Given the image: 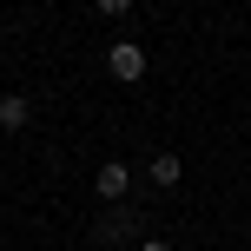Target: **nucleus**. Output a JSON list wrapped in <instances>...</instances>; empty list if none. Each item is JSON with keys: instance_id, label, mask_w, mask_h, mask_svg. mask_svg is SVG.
<instances>
[{"instance_id": "nucleus-1", "label": "nucleus", "mask_w": 251, "mask_h": 251, "mask_svg": "<svg viewBox=\"0 0 251 251\" xmlns=\"http://www.w3.org/2000/svg\"><path fill=\"white\" fill-rule=\"evenodd\" d=\"M106 73H113L119 86L146 79V47H139V40H113V53H106Z\"/></svg>"}, {"instance_id": "nucleus-2", "label": "nucleus", "mask_w": 251, "mask_h": 251, "mask_svg": "<svg viewBox=\"0 0 251 251\" xmlns=\"http://www.w3.org/2000/svg\"><path fill=\"white\" fill-rule=\"evenodd\" d=\"M126 192H132V165H119V159H106L100 172H93V199H106V205H119Z\"/></svg>"}, {"instance_id": "nucleus-6", "label": "nucleus", "mask_w": 251, "mask_h": 251, "mask_svg": "<svg viewBox=\"0 0 251 251\" xmlns=\"http://www.w3.org/2000/svg\"><path fill=\"white\" fill-rule=\"evenodd\" d=\"M139 251H172V245H165V238H139Z\"/></svg>"}, {"instance_id": "nucleus-4", "label": "nucleus", "mask_w": 251, "mask_h": 251, "mask_svg": "<svg viewBox=\"0 0 251 251\" xmlns=\"http://www.w3.org/2000/svg\"><path fill=\"white\" fill-rule=\"evenodd\" d=\"M152 185H178V172H185V165H178V152H152Z\"/></svg>"}, {"instance_id": "nucleus-5", "label": "nucleus", "mask_w": 251, "mask_h": 251, "mask_svg": "<svg viewBox=\"0 0 251 251\" xmlns=\"http://www.w3.org/2000/svg\"><path fill=\"white\" fill-rule=\"evenodd\" d=\"M93 7H100L106 20H126V13H132V0H93Z\"/></svg>"}, {"instance_id": "nucleus-3", "label": "nucleus", "mask_w": 251, "mask_h": 251, "mask_svg": "<svg viewBox=\"0 0 251 251\" xmlns=\"http://www.w3.org/2000/svg\"><path fill=\"white\" fill-rule=\"evenodd\" d=\"M26 119H33V100H26V93H7V100H0V132H20Z\"/></svg>"}]
</instances>
